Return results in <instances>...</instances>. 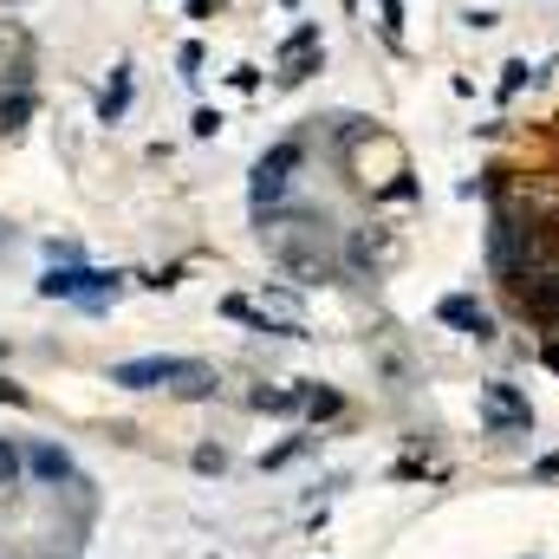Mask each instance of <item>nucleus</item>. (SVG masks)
Wrapping results in <instances>:
<instances>
[{
  "instance_id": "obj_2",
  "label": "nucleus",
  "mask_w": 559,
  "mask_h": 559,
  "mask_svg": "<svg viewBox=\"0 0 559 559\" xmlns=\"http://www.w3.org/2000/svg\"><path fill=\"white\" fill-rule=\"evenodd\" d=\"M299 163H306V143H299V138L274 143V150L254 163V182H248L254 215H267V209H280V202H286V189H293V169H299Z\"/></svg>"
},
{
  "instance_id": "obj_12",
  "label": "nucleus",
  "mask_w": 559,
  "mask_h": 559,
  "mask_svg": "<svg viewBox=\"0 0 559 559\" xmlns=\"http://www.w3.org/2000/svg\"><path fill=\"white\" fill-rule=\"evenodd\" d=\"M20 468H26V455H20L13 442H0V488H13V481H20Z\"/></svg>"
},
{
  "instance_id": "obj_16",
  "label": "nucleus",
  "mask_w": 559,
  "mask_h": 559,
  "mask_svg": "<svg viewBox=\"0 0 559 559\" xmlns=\"http://www.w3.org/2000/svg\"><path fill=\"white\" fill-rule=\"evenodd\" d=\"M182 79H202V46H182Z\"/></svg>"
},
{
  "instance_id": "obj_10",
  "label": "nucleus",
  "mask_w": 559,
  "mask_h": 559,
  "mask_svg": "<svg viewBox=\"0 0 559 559\" xmlns=\"http://www.w3.org/2000/svg\"><path fill=\"white\" fill-rule=\"evenodd\" d=\"M378 26L391 46H404V0H378Z\"/></svg>"
},
{
  "instance_id": "obj_5",
  "label": "nucleus",
  "mask_w": 559,
  "mask_h": 559,
  "mask_svg": "<svg viewBox=\"0 0 559 559\" xmlns=\"http://www.w3.org/2000/svg\"><path fill=\"white\" fill-rule=\"evenodd\" d=\"M436 319L449 325V332H462V338H475V345H495L501 332H495V312L475 299V293H449L442 306H436Z\"/></svg>"
},
{
  "instance_id": "obj_6",
  "label": "nucleus",
  "mask_w": 559,
  "mask_h": 559,
  "mask_svg": "<svg viewBox=\"0 0 559 559\" xmlns=\"http://www.w3.org/2000/svg\"><path fill=\"white\" fill-rule=\"evenodd\" d=\"M26 468H33V481H46V488L72 481V455H66L59 442H33V449H26Z\"/></svg>"
},
{
  "instance_id": "obj_13",
  "label": "nucleus",
  "mask_w": 559,
  "mask_h": 559,
  "mask_svg": "<svg viewBox=\"0 0 559 559\" xmlns=\"http://www.w3.org/2000/svg\"><path fill=\"white\" fill-rule=\"evenodd\" d=\"M299 449H306V436H293V442H280V449H267V455H261V468H286V462H293Z\"/></svg>"
},
{
  "instance_id": "obj_9",
  "label": "nucleus",
  "mask_w": 559,
  "mask_h": 559,
  "mask_svg": "<svg viewBox=\"0 0 559 559\" xmlns=\"http://www.w3.org/2000/svg\"><path fill=\"white\" fill-rule=\"evenodd\" d=\"M338 411H345V397H338V391H319V384L306 391V417H312V423H332Z\"/></svg>"
},
{
  "instance_id": "obj_3",
  "label": "nucleus",
  "mask_w": 559,
  "mask_h": 559,
  "mask_svg": "<svg viewBox=\"0 0 559 559\" xmlns=\"http://www.w3.org/2000/svg\"><path fill=\"white\" fill-rule=\"evenodd\" d=\"M481 429H488V436H534V404H527V391H514L508 378H488V384H481Z\"/></svg>"
},
{
  "instance_id": "obj_8",
  "label": "nucleus",
  "mask_w": 559,
  "mask_h": 559,
  "mask_svg": "<svg viewBox=\"0 0 559 559\" xmlns=\"http://www.w3.org/2000/svg\"><path fill=\"white\" fill-rule=\"evenodd\" d=\"M26 118H33V92H7L0 98V131H20Z\"/></svg>"
},
{
  "instance_id": "obj_19",
  "label": "nucleus",
  "mask_w": 559,
  "mask_h": 559,
  "mask_svg": "<svg viewBox=\"0 0 559 559\" xmlns=\"http://www.w3.org/2000/svg\"><path fill=\"white\" fill-rule=\"evenodd\" d=\"M527 559H534V554H527Z\"/></svg>"
},
{
  "instance_id": "obj_15",
  "label": "nucleus",
  "mask_w": 559,
  "mask_h": 559,
  "mask_svg": "<svg viewBox=\"0 0 559 559\" xmlns=\"http://www.w3.org/2000/svg\"><path fill=\"white\" fill-rule=\"evenodd\" d=\"M195 468H202V475H222V468H228V455H222V449H195Z\"/></svg>"
},
{
  "instance_id": "obj_17",
  "label": "nucleus",
  "mask_w": 559,
  "mask_h": 559,
  "mask_svg": "<svg viewBox=\"0 0 559 559\" xmlns=\"http://www.w3.org/2000/svg\"><path fill=\"white\" fill-rule=\"evenodd\" d=\"M534 481H559V455H540L534 462Z\"/></svg>"
},
{
  "instance_id": "obj_18",
  "label": "nucleus",
  "mask_w": 559,
  "mask_h": 559,
  "mask_svg": "<svg viewBox=\"0 0 559 559\" xmlns=\"http://www.w3.org/2000/svg\"><path fill=\"white\" fill-rule=\"evenodd\" d=\"M540 358H547V371H559V338H547V345H540Z\"/></svg>"
},
{
  "instance_id": "obj_1",
  "label": "nucleus",
  "mask_w": 559,
  "mask_h": 559,
  "mask_svg": "<svg viewBox=\"0 0 559 559\" xmlns=\"http://www.w3.org/2000/svg\"><path fill=\"white\" fill-rule=\"evenodd\" d=\"M39 299H79L85 312H105L111 299H118V274H98V267H46L39 280Z\"/></svg>"
},
{
  "instance_id": "obj_7",
  "label": "nucleus",
  "mask_w": 559,
  "mask_h": 559,
  "mask_svg": "<svg viewBox=\"0 0 559 559\" xmlns=\"http://www.w3.org/2000/svg\"><path fill=\"white\" fill-rule=\"evenodd\" d=\"M124 111H131V66L111 72V85H105V98H98V124H118Z\"/></svg>"
},
{
  "instance_id": "obj_4",
  "label": "nucleus",
  "mask_w": 559,
  "mask_h": 559,
  "mask_svg": "<svg viewBox=\"0 0 559 559\" xmlns=\"http://www.w3.org/2000/svg\"><path fill=\"white\" fill-rule=\"evenodd\" d=\"M195 371H202V358H124V365H111V384L156 391V384H189Z\"/></svg>"
},
{
  "instance_id": "obj_14",
  "label": "nucleus",
  "mask_w": 559,
  "mask_h": 559,
  "mask_svg": "<svg viewBox=\"0 0 559 559\" xmlns=\"http://www.w3.org/2000/svg\"><path fill=\"white\" fill-rule=\"evenodd\" d=\"M352 267H378V241L358 235V241H352Z\"/></svg>"
},
{
  "instance_id": "obj_11",
  "label": "nucleus",
  "mask_w": 559,
  "mask_h": 559,
  "mask_svg": "<svg viewBox=\"0 0 559 559\" xmlns=\"http://www.w3.org/2000/svg\"><path fill=\"white\" fill-rule=\"evenodd\" d=\"M527 79H534V72H527V59H508V66H501V98H514Z\"/></svg>"
}]
</instances>
